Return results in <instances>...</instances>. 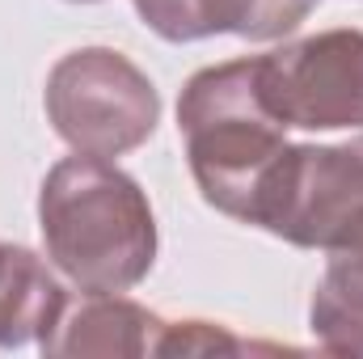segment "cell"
Here are the masks:
<instances>
[{
  "label": "cell",
  "mask_w": 363,
  "mask_h": 359,
  "mask_svg": "<svg viewBox=\"0 0 363 359\" xmlns=\"http://www.w3.org/2000/svg\"><path fill=\"white\" fill-rule=\"evenodd\" d=\"M51 267L85 296L131 292L157 263V216L140 182L106 157H64L38 190Z\"/></svg>",
  "instance_id": "cell-1"
},
{
  "label": "cell",
  "mask_w": 363,
  "mask_h": 359,
  "mask_svg": "<svg viewBox=\"0 0 363 359\" xmlns=\"http://www.w3.org/2000/svg\"><path fill=\"white\" fill-rule=\"evenodd\" d=\"M178 131L203 203L254 224L267 178L287 148V123L262 93L258 55L199 68L178 97Z\"/></svg>",
  "instance_id": "cell-2"
},
{
  "label": "cell",
  "mask_w": 363,
  "mask_h": 359,
  "mask_svg": "<svg viewBox=\"0 0 363 359\" xmlns=\"http://www.w3.org/2000/svg\"><path fill=\"white\" fill-rule=\"evenodd\" d=\"M77 4H93V0H77Z\"/></svg>",
  "instance_id": "cell-11"
},
{
  "label": "cell",
  "mask_w": 363,
  "mask_h": 359,
  "mask_svg": "<svg viewBox=\"0 0 363 359\" xmlns=\"http://www.w3.org/2000/svg\"><path fill=\"white\" fill-rule=\"evenodd\" d=\"M161 330H165V317L127 300L123 292H110V296H85L77 309H64L51 334L38 338V347L51 359H140L157 355Z\"/></svg>",
  "instance_id": "cell-7"
},
{
  "label": "cell",
  "mask_w": 363,
  "mask_h": 359,
  "mask_svg": "<svg viewBox=\"0 0 363 359\" xmlns=\"http://www.w3.org/2000/svg\"><path fill=\"white\" fill-rule=\"evenodd\" d=\"M140 21L165 43H199L211 34H237L250 43L287 38L317 0H131Z\"/></svg>",
  "instance_id": "cell-6"
},
{
  "label": "cell",
  "mask_w": 363,
  "mask_h": 359,
  "mask_svg": "<svg viewBox=\"0 0 363 359\" xmlns=\"http://www.w3.org/2000/svg\"><path fill=\"white\" fill-rule=\"evenodd\" d=\"M271 110L287 127H363V30H321L258 55Z\"/></svg>",
  "instance_id": "cell-5"
},
{
  "label": "cell",
  "mask_w": 363,
  "mask_h": 359,
  "mask_svg": "<svg viewBox=\"0 0 363 359\" xmlns=\"http://www.w3.org/2000/svg\"><path fill=\"white\" fill-rule=\"evenodd\" d=\"M363 216V136L287 144L267 178L254 224L300 250H330Z\"/></svg>",
  "instance_id": "cell-4"
},
{
  "label": "cell",
  "mask_w": 363,
  "mask_h": 359,
  "mask_svg": "<svg viewBox=\"0 0 363 359\" xmlns=\"http://www.w3.org/2000/svg\"><path fill=\"white\" fill-rule=\"evenodd\" d=\"M43 106L68 148L106 161L148 144L161 123L157 85L114 47L68 51L47 77Z\"/></svg>",
  "instance_id": "cell-3"
},
{
  "label": "cell",
  "mask_w": 363,
  "mask_h": 359,
  "mask_svg": "<svg viewBox=\"0 0 363 359\" xmlns=\"http://www.w3.org/2000/svg\"><path fill=\"white\" fill-rule=\"evenodd\" d=\"M211 351L237 355V351H274V347L245 343L216 321H165L161 343H157V355H211Z\"/></svg>",
  "instance_id": "cell-10"
},
{
  "label": "cell",
  "mask_w": 363,
  "mask_h": 359,
  "mask_svg": "<svg viewBox=\"0 0 363 359\" xmlns=\"http://www.w3.org/2000/svg\"><path fill=\"white\" fill-rule=\"evenodd\" d=\"M68 292L26 245H0V347H26L64 317Z\"/></svg>",
  "instance_id": "cell-9"
},
{
  "label": "cell",
  "mask_w": 363,
  "mask_h": 359,
  "mask_svg": "<svg viewBox=\"0 0 363 359\" xmlns=\"http://www.w3.org/2000/svg\"><path fill=\"white\" fill-rule=\"evenodd\" d=\"M325 254L308 300V330L330 355H363V216Z\"/></svg>",
  "instance_id": "cell-8"
}]
</instances>
